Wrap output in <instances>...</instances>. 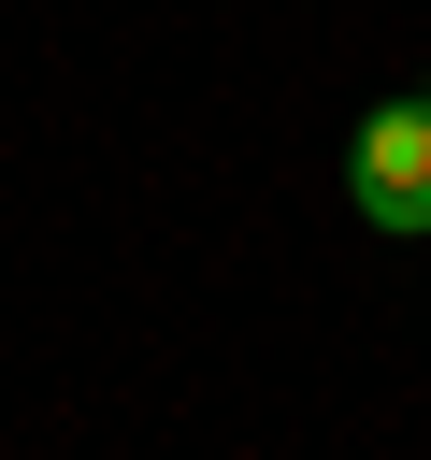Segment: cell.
<instances>
[{"mask_svg": "<svg viewBox=\"0 0 431 460\" xmlns=\"http://www.w3.org/2000/svg\"><path fill=\"white\" fill-rule=\"evenodd\" d=\"M345 201H359L374 230L431 244V86H417V101H374V115L345 129Z\"/></svg>", "mask_w": 431, "mask_h": 460, "instance_id": "6da1fadb", "label": "cell"}]
</instances>
